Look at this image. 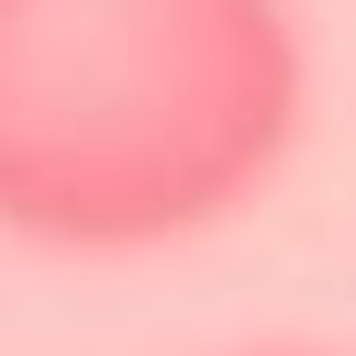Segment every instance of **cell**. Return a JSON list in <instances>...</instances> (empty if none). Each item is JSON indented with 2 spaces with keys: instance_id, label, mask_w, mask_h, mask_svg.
<instances>
[{
  "instance_id": "obj_1",
  "label": "cell",
  "mask_w": 356,
  "mask_h": 356,
  "mask_svg": "<svg viewBox=\"0 0 356 356\" xmlns=\"http://www.w3.org/2000/svg\"><path fill=\"white\" fill-rule=\"evenodd\" d=\"M289 134V0H0V234L67 256L211 234Z\"/></svg>"
},
{
  "instance_id": "obj_2",
  "label": "cell",
  "mask_w": 356,
  "mask_h": 356,
  "mask_svg": "<svg viewBox=\"0 0 356 356\" xmlns=\"http://www.w3.org/2000/svg\"><path fill=\"white\" fill-rule=\"evenodd\" d=\"M267 356H312V345H267Z\"/></svg>"
}]
</instances>
